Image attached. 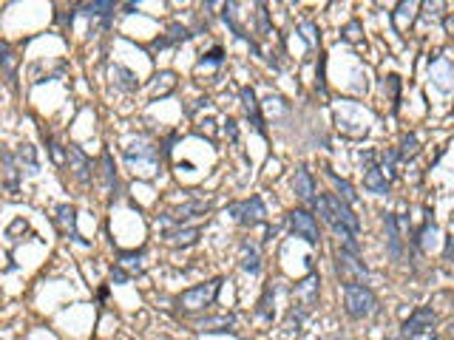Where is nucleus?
<instances>
[{
  "label": "nucleus",
  "mask_w": 454,
  "mask_h": 340,
  "mask_svg": "<svg viewBox=\"0 0 454 340\" xmlns=\"http://www.w3.org/2000/svg\"><path fill=\"white\" fill-rule=\"evenodd\" d=\"M318 292H321V281H318V275H307L301 284H295L293 289V298H295V306H293V312H290V326L295 323V332L298 326L304 323V318L313 312V309L318 306Z\"/></svg>",
  "instance_id": "nucleus-1"
},
{
  "label": "nucleus",
  "mask_w": 454,
  "mask_h": 340,
  "mask_svg": "<svg viewBox=\"0 0 454 340\" xmlns=\"http://www.w3.org/2000/svg\"><path fill=\"white\" fill-rule=\"evenodd\" d=\"M344 306H347V315L355 318V321H363L375 315V306H378V298L369 287L363 284H347L344 287Z\"/></svg>",
  "instance_id": "nucleus-2"
},
{
  "label": "nucleus",
  "mask_w": 454,
  "mask_h": 340,
  "mask_svg": "<svg viewBox=\"0 0 454 340\" xmlns=\"http://www.w3.org/2000/svg\"><path fill=\"white\" fill-rule=\"evenodd\" d=\"M222 284H225L222 278H213V281H207V284L191 287V289H185L176 298V303H179V309H185V312H199V309H204V306H210L216 301Z\"/></svg>",
  "instance_id": "nucleus-3"
},
{
  "label": "nucleus",
  "mask_w": 454,
  "mask_h": 340,
  "mask_svg": "<svg viewBox=\"0 0 454 340\" xmlns=\"http://www.w3.org/2000/svg\"><path fill=\"white\" fill-rule=\"evenodd\" d=\"M125 162L134 168V173L150 179L159 170V150L145 145V142H134V145L125 147Z\"/></svg>",
  "instance_id": "nucleus-4"
},
{
  "label": "nucleus",
  "mask_w": 454,
  "mask_h": 340,
  "mask_svg": "<svg viewBox=\"0 0 454 340\" xmlns=\"http://www.w3.org/2000/svg\"><path fill=\"white\" fill-rule=\"evenodd\" d=\"M227 215H233V219H236L241 227H256L259 222H264L267 210H264V202H261L259 196H250V199H245V202L227 204Z\"/></svg>",
  "instance_id": "nucleus-5"
},
{
  "label": "nucleus",
  "mask_w": 454,
  "mask_h": 340,
  "mask_svg": "<svg viewBox=\"0 0 454 340\" xmlns=\"http://www.w3.org/2000/svg\"><path fill=\"white\" fill-rule=\"evenodd\" d=\"M287 224L290 230L298 235V238H304L310 247H318L321 244V233H318V222H315V215H310L307 210H293L287 215Z\"/></svg>",
  "instance_id": "nucleus-6"
},
{
  "label": "nucleus",
  "mask_w": 454,
  "mask_h": 340,
  "mask_svg": "<svg viewBox=\"0 0 454 340\" xmlns=\"http://www.w3.org/2000/svg\"><path fill=\"white\" fill-rule=\"evenodd\" d=\"M338 275H341L344 287L347 284H360V281H367V267L358 261V256H352L347 250H338Z\"/></svg>",
  "instance_id": "nucleus-7"
},
{
  "label": "nucleus",
  "mask_w": 454,
  "mask_h": 340,
  "mask_svg": "<svg viewBox=\"0 0 454 340\" xmlns=\"http://www.w3.org/2000/svg\"><path fill=\"white\" fill-rule=\"evenodd\" d=\"M432 323H435V309H432V306H417L414 312H412V315L403 321L401 334H403L406 340H412V337H417L420 332L432 329Z\"/></svg>",
  "instance_id": "nucleus-8"
},
{
  "label": "nucleus",
  "mask_w": 454,
  "mask_h": 340,
  "mask_svg": "<svg viewBox=\"0 0 454 340\" xmlns=\"http://www.w3.org/2000/svg\"><path fill=\"white\" fill-rule=\"evenodd\" d=\"M54 224H57V230H60V235H63V238L77 241V244H85V241L80 238V233H77V210H74L71 204H57V210H54Z\"/></svg>",
  "instance_id": "nucleus-9"
},
{
  "label": "nucleus",
  "mask_w": 454,
  "mask_h": 340,
  "mask_svg": "<svg viewBox=\"0 0 454 340\" xmlns=\"http://www.w3.org/2000/svg\"><path fill=\"white\" fill-rule=\"evenodd\" d=\"M326 199V207H329V213H332V222H338V224H344V227H349L355 235H358V230H360V222H358V215L352 213V207L347 204V202H341L338 196H324ZM329 222V224H332Z\"/></svg>",
  "instance_id": "nucleus-10"
},
{
  "label": "nucleus",
  "mask_w": 454,
  "mask_h": 340,
  "mask_svg": "<svg viewBox=\"0 0 454 340\" xmlns=\"http://www.w3.org/2000/svg\"><path fill=\"white\" fill-rule=\"evenodd\" d=\"M66 165L71 170V176L80 181V184H88L91 181V162L85 159V153L74 145H66Z\"/></svg>",
  "instance_id": "nucleus-11"
},
{
  "label": "nucleus",
  "mask_w": 454,
  "mask_h": 340,
  "mask_svg": "<svg viewBox=\"0 0 454 340\" xmlns=\"http://www.w3.org/2000/svg\"><path fill=\"white\" fill-rule=\"evenodd\" d=\"M293 193L301 199V202H313L315 199V181L310 176L307 168H298L295 176H293Z\"/></svg>",
  "instance_id": "nucleus-12"
},
{
  "label": "nucleus",
  "mask_w": 454,
  "mask_h": 340,
  "mask_svg": "<svg viewBox=\"0 0 454 340\" xmlns=\"http://www.w3.org/2000/svg\"><path fill=\"white\" fill-rule=\"evenodd\" d=\"M0 162H3V181H6V190L12 196H17V179H20V168H17V159L12 156V153H0Z\"/></svg>",
  "instance_id": "nucleus-13"
},
{
  "label": "nucleus",
  "mask_w": 454,
  "mask_h": 340,
  "mask_svg": "<svg viewBox=\"0 0 454 340\" xmlns=\"http://www.w3.org/2000/svg\"><path fill=\"white\" fill-rule=\"evenodd\" d=\"M389 179L381 173V168L375 165V168H369L367 173H363V188H367L369 193H378V196H386L389 193Z\"/></svg>",
  "instance_id": "nucleus-14"
},
{
  "label": "nucleus",
  "mask_w": 454,
  "mask_h": 340,
  "mask_svg": "<svg viewBox=\"0 0 454 340\" xmlns=\"http://www.w3.org/2000/svg\"><path fill=\"white\" fill-rule=\"evenodd\" d=\"M241 102H245V111L247 116L253 119V128L264 136V122H261V114H259V102H256V91L253 88H241Z\"/></svg>",
  "instance_id": "nucleus-15"
},
{
  "label": "nucleus",
  "mask_w": 454,
  "mask_h": 340,
  "mask_svg": "<svg viewBox=\"0 0 454 340\" xmlns=\"http://www.w3.org/2000/svg\"><path fill=\"white\" fill-rule=\"evenodd\" d=\"M0 69H3V77L9 82H15V77H17V57H15V51H12V46L6 40H0Z\"/></svg>",
  "instance_id": "nucleus-16"
},
{
  "label": "nucleus",
  "mask_w": 454,
  "mask_h": 340,
  "mask_svg": "<svg viewBox=\"0 0 454 340\" xmlns=\"http://www.w3.org/2000/svg\"><path fill=\"white\" fill-rule=\"evenodd\" d=\"M199 235H202L199 227H185V230H171V233H165V241L173 244V247H191V244L199 241Z\"/></svg>",
  "instance_id": "nucleus-17"
},
{
  "label": "nucleus",
  "mask_w": 454,
  "mask_h": 340,
  "mask_svg": "<svg viewBox=\"0 0 454 340\" xmlns=\"http://www.w3.org/2000/svg\"><path fill=\"white\" fill-rule=\"evenodd\" d=\"M15 159H17V168H20V170H28V173H37V168H40V165H37V153H35L32 145H20Z\"/></svg>",
  "instance_id": "nucleus-18"
},
{
  "label": "nucleus",
  "mask_w": 454,
  "mask_h": 340,
  "mask_svg": "<svg viewBox=\"0 0 454 340\" xmlns=\"http://www.w3.org/2000/svg\"><path fill=\"white\" fill-rule=\"evenodd\" d=\"M173 88H176V77L171 71H162L154 77V82H150V97H165Z\"/></svg>",
  "instance_id": "nucleus-19"
},
{
  "label": "nucleus",
  "mask_w": 454,
  "mask_h": 340,
  "mask_svg": "<svg viewBox=\"0 0 454 340\" xmlns=\"http://www.w3.org/2000/svg\"><path fill=\"white\" fill-rule=\"evenodd\" d=\"M116 267H123L128 275H139V272H145V253L139 250V253H123L119 256V261H116Z\"/></svg>",
  "instance_id": "nucleus-20"
},
{
  "label": "nucleus",
  "mask_w": 454,
  "mask_h": 340,
  "mask_svg": "<svg viewBox=\"0 0 454 340\" xmlns=\"http://www.w3.org/2000/svg\"><path fill=\"white\" fill-rule=\"evenodd\" d=\"M386 230H389V256L401 258V224L395 215H386Z\"/></svg>",
  "instance_id": "nucleus-21"
},
{
  "label": "nucleus",
  "mask_w": 454,
  "mask_h": 340,
  "mask_svg": "<svg viewBox=\"0 0 454 340\" xmlns=\"http://www.w3.org/2000/svg\"><path fill=\"white\" fill-rule=\"evenodd\" d=\"M241 269L250 272V275H259V269H261V264H259V250H256L250 241H245V247H241Z\"/></svg>",
  "instance_id": "nucleus-22"
},
{
  "label": "nucleus",
  "mask_w": 454,
  "mask_h": 340,
  "mask_svg": "<svg viewBox=\"0 0 454 340\" xmlns=\"http://www.w3.org/2000/svg\"><path fill=\"white\" fill-rule=\"evenodd\" d=\"M80 9H82L85 17H100L103 26H108V20H111V15H114V3H108V0H103V3H85V6H80Z\"/></svg>",
  "instance_id": "nucleus-23"
},
{
  "label": "nucleus",
  "mask_w": 454,
  "mask_h": 340,
  "mask_svg": "<svg viewBox=\"0 0 454 340\" xmlns=\"http://www.w3.org/2000/svg\"><path fill=\"white\" fill-rule=\"evenodd\" d=\"M233 323H236L233 315H219V318H204V321H199L196 329H202V332H225V329L233 326Z\"/></svg>",
  "instance_id": "nucleus-24"
},
{
  "label": "nucleus",
  "mask_w": 454,
  "mask_h": 340,
  "mask_svg": "<svg viewBox=\"0 0 454 340\" xmlns=\"http://www.w3.org/2000/svg\"><path fill=\"white\" fill-rule=\"evenodd\" d=\"M100 168H103L105 193H114V190H116V170H114V162H111V153H108V150L103 153V159H100Z\"/></svg>",
  "instance_id": "nucleus-25"
},
{
  "label": "nucleus",
  "mask_w": 454,
  "mask_h": 340,
  "mask_svg": "<svg viewBox=\"0 0 454 340\" xmlns=\"http://www.w3.org/2000/svg\"><path fill=\"white\" fill-rule=\"evenodd\" d=\"M191 37V32L185 26H179V23H173L171 28H168V37H159L157 43H154V48H165V46H171V43H179V40H188Z\"/></svg>",
  "instance_id": "nucleus-26"
},
{
  "label": "nucleus",
  "mask_w": 454,
  "mask_h": 340,
  "mask_svg": "<svg viewBox=\"0 0 454 340\" xmlns=\"http://www.w3.org/2000/svg\"><path fill=\"white\" fill-rule=\"evenodd\" d=\"M414 9H417L414 3H401V6H398V12L392 15V23H395V32H401V35L406 32V26H409V23H406V17H409V20H414Z\"/></svg>",
  "instance_id": "nucleus-27"
},
{
  "label": "nucleus",
  "mask_w": 454,
  "mask_h": 340,
  "mask_svg": "<svg viewBox=\"0 0 454 340\" xmlns=\"http://www.w3.org/2000/svg\"><path fill=\"white\" fill-rule=\"evenodd\" d=\"M222 60H225L222 46H213L207 54H202V60H199V71H202V69H216V66H222Z\"/></svg>",
  "instance_id": "nucleus-28"
},
{
  "label": "nucleus",
  "mask_w": 454,
  "mask_h": 340,
  "mask_svg": "<svg viewBox=\"0 0 454 340\" xmlns=\"http://www.w3.org/2000/svg\"><path fill=\"white\" fill-rule=\"evenodd\" d=\"M417 150H420V139L414 134H406L401 142V150H398V159H412V156H417Z\"/></svg>",
  "instance_id": "nucleus-29"
},
{
  "label": "nucleus",
  "mask_w": 454,
  "mask_h": 340,
  "mask_svg": "<svg viewBox=\"0 0 454 340\" xmlns=\"http://www.w3.org/2000/svg\"><path fill=\"white\" fill-rule=\"evenodd\" d=\"M329 179H332V184H335V190L341 193L338 199H341V202H347V204H355V199H358V196H355V190H352V184H349V181H344V179H338L335 173H329Z\"/></svg>",
  "instance_id": "nucleus-30"
},
{
  "label": "nucleus",
  "mask_w": 454,
  "mask_h": 340,
  "mask_svg": "<svg viewBox=\"0 0 454 340\" xmlns=\"http://www.w3.org/2000/svg\"><path fill=\"white\" fill-rule=\"evenodd\" d=\"M111 77H119V80H116V85L123 88V91H134V88H137L134 74H131L128 69H123V66H114V69H111Z\"/></svg>",
  "instance_id": "nucleus-31"
},
{
  "label": "nucleus",
  "mask_w": 454,
  "mask_h": 340,
  "mask_svg": "<svg viewBox=\"0 0 454 340\" xmlns=\"http://www.w3.org/2000/svg\"><path fill=\"white\" fill-rule=\"evenodd\" d=\"M204 210H207V202H191V204H182V207L173 213V219H188V215L204 213Z\"/></svg>",
  "instance_id": "nucleus-32"
},
{
  "label": "nucleus",
  "mask_w": 454,
  "mask_h": 340,
  "mask_svg": "<svg viewBox=\"0 0 454 340\" xmlns=\"http://www.w3.org/2000/svg\"><path fill=\"white\" fill-rule=\"evenodd\" d=\"M20 233H28V222H26V219H15V222H12V227L6 230L9 241H20V238H17Z\"/></svg>",
  "instance_id": "nucleus-33"
},
{
  "label": "nucleus",
  "mask_w": 454,
  "mask_h": 340,
  "mask_svg": "<svg viewBox=\"0 0 454 340\" xmlns=\"http://www.w3.org/2000/svg\"><path fill=\"white\" fill-rule=\"evenodd\" d=\"M128 278H131V275H128L123 267H114V269H111V284H125Z\"/></svg>",
  "instance_id": "nucleus-34"
},
{
  "label": "nucleus",
  "mask_w": 454,
  "mask_h": 340,
  "mask_svg": "<svg viewBox=\"0 0 454 340\" xmlns=\"http://www.w3.org/2000/svg\"><path fill=\"white\" fill-rule=\"evenodd\" d=\"M443 258H446V261H451V264H454V235H451V238H448V241H446V250H443Z\"/></svg>",
  "instance_id": "nucleus-35"
},
{
  "label": "nucleus",
  "mask_w": 454,
  "mask_h": 340,
  "mask_svg": "<svg viewBox=\"0 0 454 340\" xmlns=\"http://www.w3.org/2000/svg\"><path fill=\"white\" fill-rule=\"evenodd\" d=\"M225 134H227L233 142L238 139V131H236V122H233V119H227V122H225Z\"/></svg>",
  "instance_id": "nucleus-36"
},
{
  "label": "nucleus",
  "mask_w": 454,
  "mask_h": 340,
  "mask_svg": "<svg viewBox=\"0 0 454 340\" xmlns=\"http://www.w3.org/2000/svg\"><path fill=\"white\" fill-rule=\"evenodd\" d=\"M347 40H352V43L358 40V23H349L347 26Z\"/></svg>",
  "instance_id": "nucleus-37"
},
{
  "label": "nucleus",
  "mask_w": 454,
  "mask_h": 340,
  "mask_svg": "<svg viewBox=\"0 0 454 340\" xmlns=\"http://www.w3.org/2000/svg\"><path fill=\"white\" fill-rule=\"evenodd\" d=\"M412 340H437V334H435V329H426V332H420V334L412 337Z\"/></svg>",
  "instance_id": "nucleus-38"
},
{
  "label": "nucleus",
  "mask_w": 454,
  "mask_h": 340,
  "mask_svg": "<svg viewBox=\"0 0 454 340\" xmlns=\"http://www.w3.org/2000/svg\"><path fill=\"white\" fill-rule=\"evenodd\" d=\"M448 337H451V340H454V321H451V323H448Z\"/></svg>",
  "instance_id": "nucleus-39"
}]
</instances>
